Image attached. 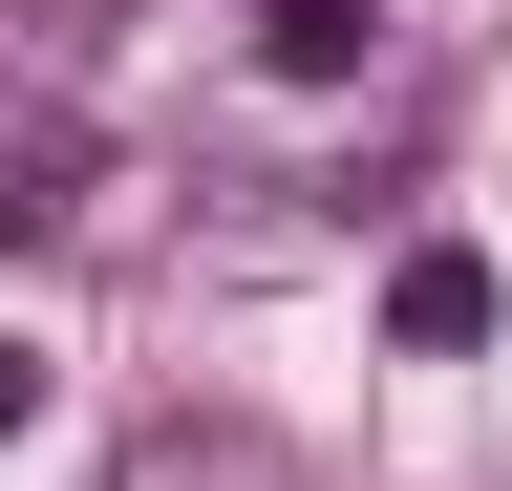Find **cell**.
Instances as JSON below:
<instances>
[{"label":"cell","instance_id":"6da1fadb","mask_svg":"<svg viewBox=\"0 0 512 491\" xmlns=\"http://www.w3.org/2000/svg\"><path fill=\"white\" fill-rule=\"evenodd\" d=\"M107 491H320V470H299V449H278L256 406H150Z\"/></svg>","mask_w":512,"mask_h":491},{"label":"cell","instance_id":"7a4b0ae2","mask_svg":"<svg viewBox=\"0 0 512 491\" xmlns=\"http://www.w3.org/2000/svg\"><path fill=\"white\" fill-rule=\"evenodd\" d=\"M384 342H406V363H470L491 342V257H470V235H427V257L384 278Z\"/></svg>","mask_w":512,"mask_h":491},{"label":"cell","instance_id":"3957f363","mask_svg":"<svg viewBox=\"0 0 512 491\" xmlns=\"http://www.w3.org/2000/svg\"><path fill=\"white\" fill-rule=\"evenodd\" d=\"M235 22L278 43V65H363V43H384V0H235Z\"/></svg>","mask_w":512,"mask_h":491},{"label":"cell","instance_id":"277c9868","mask_svg":"<svg viewBox=\"0 0 512 491\" xmlns=\"http://www.w3.org/2000/svg\"><path fill=\"white\" fill-rule=\"evenodd\" d=\"M22 427H43V363H22V342H0V449H22Z\"/></svg>","mask_w":512,"mask_h":491}]
</instances>
